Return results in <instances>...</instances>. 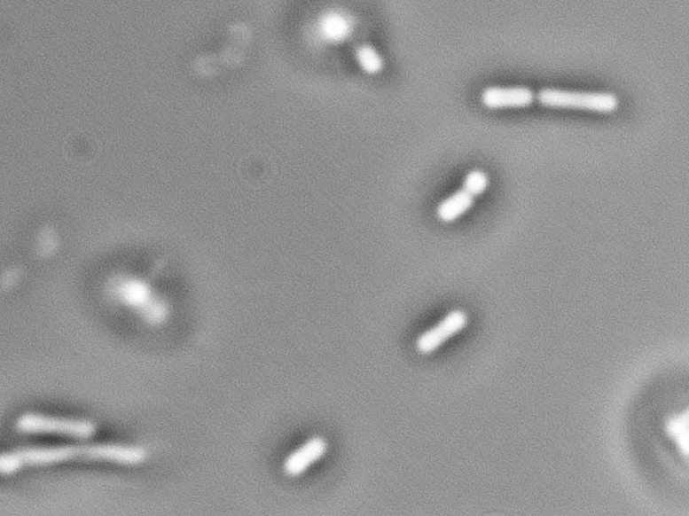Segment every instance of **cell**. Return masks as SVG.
Instances as JSON below:
<instances>
[{
    "mask_svg": "<svg viewBox=\"0 0 689 516\" xmlns=\"http://www.w3.org/2000/svg\"><path fill=\"white\" fill-rule=\"evenodd\" d=\"M147 453L139 446L123 443H74V445L30 446L0 457V473L12 474L27 466L54 465L72 460L106 461L121 465H139Z\"/></svg>",
    "mask_w": 689,
    "mask_h": 516,
    "instance_id": "obj_1",
    "label": "cell"
},
{
    "mask_svg": "<svg viewBox=\"0 0 689 516\" xmlns=\"http://www.w3.org/2000/svg\"><path fill=\"white\" fill-rule=\"evenodd\" d=\"M536 100L543 107L558 110L586 111L595 113H613L620 108L617 95L610 92H591V90H561V88H543L536 93Z\"/></svg>",
    "mask_w": 689,
    "mask_h": 516,
    "instance_id": "obj_2",
    "label": "cell"
},
{
    "mask_svg": "<svg viewBox=\"0 0 689 516\" xmlns=\"http://www.w3.org/2000/svg\"><path fill=\"white\" fill-rule=\"evenodd\" d=\"M15 430L22 434L61 435L74 440H90L98 433V426L87 419L61 418L27 411L18 417Z\"/></svg>",
    "mask_w": 689,
    "mask_h": 516,
    "instance_id": "obj_3",
    "label": "cell"
},
{
    "mask_svg": "<svg viewBox=\"0 0 689 516\" xmlns=\"http://www.w3.org/2000/svg\"><path fill=\"white\" fill-rule=\"evenodd\" d=\"M469 323V317L461 309L447 313L435 326L423 332L416 339L415 348L419 354L431 355L441 348L444 342L461 333Z\"/></svg>",
    "mask_w": 689,
    "mask_h": 516,
    "instance_id": "obj_4",
    "label": "cell"
},
{
    "mask_svg": "<svg viewBox=\"0 0 689 516\" xmlns=\"http://www.w3.org/2000/svg\"><path fill=\"white\" fill-rule=\"evenodd\" d=\"M481 105L489 110L527 108L536 100V93L528 87H488L481 92Z\"/></svg>",
    "mask_w": 689,
    "mask_h": 516,
    "instance_id": "obj_5",
    "label": "cell"
},
{
    "mask_svg": "<svg viewBox=\"0 0 689 516\" xmlns=\"http://www.w3.org/2000/svg\"><path fill=\"white\" fill-rule=\"evenodd\" d=\"M327 448L329 445L324 437L321 435L311 437L303 445L299 446L298 450L287 456L283 463V471L288 477L301 476L314 464L325 457Z\"/></svg>",
    "mask_w": 689,
    "mask_h": 516,
    "instance_id": "obj_6",
    "label": "cell"
},
{
    "mask_svg": "<svg viewBox=\"0 0 689 516\" xmlns=\"http://www.w3.org/2000/svg\"><path fill=\"white\" fill-rule=\"evenodd\" d=\"M474 205V197L465 189L455 192L436 207V217L442 223H452L464 216Z\"/></svg>",
    "mask_w": 689,
    "mask_h": 516,
    "instance_id": "obj_7",
    "label": "cell"
},
{
    "mask_svg": "<svg viewBox=\"0 0 689 516\" xmlns=\"http://www.w3.org/2000/svg\"><path fill=\"white\" fill-rule=\"evenodd\" d=\"M355 56L361 69L371 76L379 74L384 69V59L380 56L379 51L369 43L358 45L356 48Z\"/></svg>",
    "mask_w": 689,
    "mask_h": 516,
    "instance_id": "obj_8",
    "label": "cell"
},
{
    "mask_svg": "<svg viewBox=\"0 0 689 516\" xmlns=\"http://www.w3.org/2000/svg\"><path fill=\"white\" fill-rule=\"evenodd\" d=\"M489 177L485 171L473 170L467 173L464 178V188L473 197H480L488 191Z\"/></svg>",
    "mask_w": 689,
    "mask_h": 516,
    "instance_id": "obj_9",
    "label": "cell"
}]
</instances>
